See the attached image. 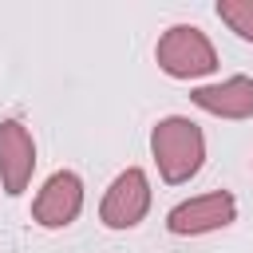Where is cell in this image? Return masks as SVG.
I'll list each match as a JSON object with an SVG mask.
<instances>
[{
    "label": "cell",
    "mask_w": 253,
    "mask_h": 253,
    "mask_svg": "<svg viewBox=\"0 0 253 253\" xmlns=\"http://www.w3.org/2000/svg\"><path fill=\"white\" fill-rule=\"evenodd\" d=\"M217 20L245 43H253V0H217L213 4Z\"/></svg>",
    "instance_id": "cell-8"
},
{
    "label": "cell",
    "mask_w": 253,
    "mask_h": 253,
    "mask_svg": "<svg viewBox=\"0 0 253 253\" xmlns=\"http://www.w3.org/2000/svg\"><path fill=\"white\" fill-rule=\"evenodd\" d=\"M83 178L75 170H55L32 198V221L40 229H67L83 213Z\"/></svg>",
    "instance_id": "cell-5"
},
{
    "label": "cell",
    "mask_w": 253,
    "mask_h": 253,
    "mask_svg": "<svg viewBox=\"0 0 253 253\" xmlns=\"http://www.w3.org/2000/svg\"><path fill=\"white\" fill-rule=\"evenodd\" d=\"M154 63L170 79H202L217 71V47L198 24H170L154 43Z\"/></svg>",
    "instance_id": "cell-2"
},
{
    "label": "cell",
    "mask_w": 253,
    "mask_h": 253,
    "mask_svg": "<svg viewBox=\"0 0 253 253\" xmlns=\"http://www.w3.org/2000/svg\"><path fill=\"white\" fill-rule=\"evenodd\" d=\"M237 221V198L229 190H210V194H194L186 202H178L166 213V229L174 237H202V233H217L225 225Z\"/></svg>",
    "instance_id": "cell-4"
},
{
    "label": "cell",
    "mask_w": 253,
    "mask_h": 253,
    "mask_svg": "<svg viewBox=\"0 0 253 253\" xmlns=\"http://www.w3.org/2000/svg\"><path fill=\"white\" fill-rule=\"evenodd\" d=\"M150 158L166 186H186L206 166V134L186 115H166L150 126Z\"/></svg>",
    "instance_id": "cell-1"
},
{
    "label": "cell",
    "mask_w": 253,
    "mask_h": 253,
    "mask_svg": "<svg viewBox=\"0 0 253 253\" xmlns=\"http://www.w3.org/2000/svg\"><path fill=\"white\" fill-rule=\"evenodd\" d=\"M36 174V138L20 119L0 123V190L8 198H20L32 186Z\"/></svg>",
    "instance_id": "cell-6"
},
{
    "label": "cell",
    "mask_w": 253,
    "mask_h": 253,
    "mask_svg": "<svg viewBox=\"0 0 253 253\" xmlns=\"http://www.w3.org/2000/svg\"><path fill=\"white\" fill-rule=\"evenodd\" d=\"M150 178L142 166H126L115 174V182L107 186L103 202H99V221L107 229H134L146 221L150 213Z\"/></svg>",
    "instance_id": "cell-3"
},
{
    "label": "cell",
    "mask_w": 253,
    "mask_h": 253,
    "mask_svg": "<svg viewBox=\"0 0 253 253\" xmlns=\"http://www.w3.org/2000/svg\"><path fill=\"white\" fill-rule=\"evenodd\" d=\"M190 103L213 119H253V79L229 75L217 83H198L190 91Z\"/></svg>",
    "instance_id": "cell-7"
}]
</instances>
